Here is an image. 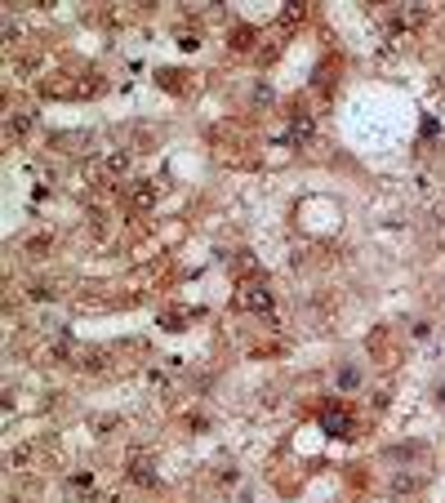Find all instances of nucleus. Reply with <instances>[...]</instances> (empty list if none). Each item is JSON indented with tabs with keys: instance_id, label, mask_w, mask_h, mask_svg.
I'll use <instances>...</instances> for the list:
<instances>
[{
	"instance_id": "1",
	"label": "nucleus",
	"mask_w": 445,
	"mask_h": 503,
	"mask_svg": "<svg viewBox=\"0 0 445 503\" xmlns=\"http://www.w3.org/2000/svg\"><path fill=\"white\" fill-rule=\"evenodd\" d=\"M321 428L329 432V437H352V432H348V428H352V418H348V414H343L339 406H329V410L321 414Z\"/></svg>"
},
{
	"instance_id": "2",
	"label": "nucleus",
	"mask_w": 445,
	"mask_h": 503,
	"mask_svg": "<svg viewBox=\"0 0 445 503\" xmlns=\"http://www.w3.org/2000/svg\"><path fill=\"white\" fill-rule=\"evenodd\" d=\"M129 477H134V481H152V459H134Z\"/></svg>"
}]
</instances>
